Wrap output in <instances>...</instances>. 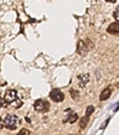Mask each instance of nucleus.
Instances as JSON below:
<instances>
[{"mask_svg": "<svg viewBox=\"0 0 119 135\" xmlns=\"http://www.w3.org/2000/svg\"><path fill=\"white\" fill-rule=\"evenodd\" d=\"M5 103L6 104H12V103H14L15 100H18L17 98V91L15 90H8V91H6V94H5Z\"/></svg>", "mask_w": 119, "mask_h": 135, "instance_id": "3", "label": "nucleus"}, {"mask_svg": "<svg viewBox=\"0 0 119 135\" xmlns=\"http://www.w3.org/2000/svg\"><path fill=\"white\" fill-rule=\"evenodd\" d=\"M33 108H35L36 111L38 112H46L49 109H50V107H49V103L46 102V100L44 99H38L35 102V104H33Z\"/></svg>", "mask_w": 119, "mask_h": 135, "instance_id": "2", "label": "nucleus"}, {"mask_svg": "<svg viewBox=\"0 0 119 135\" xmlns=\"http://www.w3.org/2000/svg\"><path fill=\"white\" fill-rule=\"evenodd\" d=\"M5 104H6V103H5V99H3V98H1V94H0V108H3Z\"/></svg>", "mask_w": 119, "mask_h": 135, "instance_id": "14", "label": "nucleus"}, {"mask_svg": "<svg viewBox=\"0 0 119 135\" xmlns=\"http://www.w3.org/2000/svg\"><path fill=\"white\" fill-rule=\"evenodd\" d=\"M113 16H114V18H116L117 21L119 22V7H118V8H117V10H116V12L113 13Z\"/></svg>", "mask_w": 119, "mask_h": 135, "instance_id": "13", "label": "nucleus"}, {"mask_svg": "<svg viewBox=\"0 0 119 135\" xmlns=\"http://www.w3.org/2000/svg\"><path fill=\"white\" fill-rule=\"evenodd\" d=\"M79 79H80V80H82L81 85H82V86H84V85L86 84L87 81H88V74H86V75H80V76H79Z\"/></svg>", "mask_w": 119, "mask_h": 135, "instance_id": "10", "label": "nucleus"}, {"mask_svg": "<svg viewBox=\"0 0 119 135\" xmlns=\"http://www.w3.org/2000/svg\"><path fill=\"white\" fill-rule=\"evenodd\" d=\"M19 123H20V120H19L15 115H7L6 118H5V121H4V126L10 130L17 129V127H18Z\"/></svg>", "mask_w": 119, "mask_h": 135, "instance_id": "1", "label": "nucleus"}, {"mask_svg": "<svg viewBox=\"0 0 119 135\" xmlns=\"http://www.w3.org/2000/svg\"><path fill=\"white\" fill-rule=\"evenodd\" d=\"M110 96H111V89H110V87H107V89H105L104 91L101 92V94H100V100L108 99Z\"/></svg>", "mask_w": 119, "mask_h": 135, "instance_id": "6", "label": "nucleus"}, {"mask_svg": "<svg viewBox=\"0 0 119 135\" xmlns=\"http://www.w3.org/2000/svg\"><path fill=\"white\" fill-rule=\"evenodd\" d=\"M18 135H30V132H29L28 129H22Z\"/></svg>", "mask_w": 119, "mask_h": 135, "instance_id": "12", "label": "nucleus"}, {"mask_svg": "<svg viewBox=\"0 0 119 135\" xmlns=\"http://www.w3.org/2000/svg\"><path fill=\"white\" fill-rule=\"evenodd\" d=\"M94 111V107H92V105H89L88 108H87V111H86V116H89V115L92 114V112Z\"/></svg>", "mask_w": 119, "mask_h": 135, "instance_id": "11", "label": "nucleus"}, {"mask_svg": "<svg viewBox=\"0 0 119 135\" xmlns=\"http://www.w3.org/2000/svg\"><path fill=\"white\" fill-rule=\"evenodd\" d=\"M4 127H5V126H4V121L0 118V129H3Z\"/></svg>", "mask_w": 119, "mask_h": 135, "instance_id": "16", "label": "nucleus"}, {"mask_svg": "<svg viewBox=\"0 0 119 135\" xmlns=\"http://www.w3.org/2000/svg\"><path fill=\"white\" fill-rule=\"evenodd\" d=\"M87 122H88V116H85V117L81 120V122H80V127H81V129H84V128L86 127Z\"/></svg>", "mask_w": 119, "mask_h": 135, "instance_id": "9", "label": "nucleus"}, {"mask_svg": "<svg viewBox=\"0 0 119 135\" xmlns=\"http://www.w3.org/2000/svg\"><path fill=\"white\" fill-rule=\"evenodd\" d=\"M106 1H108V3H114L116 0H106Z\"/></svg>", "mask_w": 119, "mask_h": 135, "instance_id": "17", "label": "nucleus"}, {"mask_svg": "<svg viewBox=\"0 0 119 135\" xmlns=\"http://www.w3.org/2000/svg\"><path fill=\"white\" fill-rule=\"evenodd\" d=\"M50 98L54 100V102H56V103H58V102H62V100L64 99V94L62 93L60 90H57V89H54V90H51V92H50Z\"/></svg>", "mask_w": 119, "mask_h": 135, "instance_id": "4", "label": "nucleus"}, {"mask_svg": "<svg viewBox=\"0 0 119 135\" xmlns=\"http://www.w3.org/2000/svg\"><path fill=\"white\" fill-rule=\"evenodd\" d=\"M70 93L73 94L71 97H73L74 99H76V98H77V92H75V91H74V90H71V91H70Z\"/></svg>", "mask_w": 119, "mask_h": 135, "instance_id": "15", "label": "nucleus"}, {"mask_svg": "<svg viewBox=\"0 0 119 135\" xmlns=\"http://www.w3.org/2000/svg\"><path fill=\"white\" fill-rule=\"evenodd\" d=\"M87 49H86V46H85V41H80L79 42V48H77V53L81 54V55H84V54H86Z\"/></svg>", "mask_w": 119, "mask_h": 135, "instance_id": "7", "label": "nucleus"}, {"mask_svg": "<svg viewBox=\"0 0 119 135\" xmlns=\"http://www.w3.org/2000/svg\"><path fill=\"white\" fill-rule=\"evenodd\" d=\"M107 32L111 35H118L119 33V23H112L107 28Z\"/></svg>", "mask_w": 119, "mask_h": 135, "instance_id": "5", "label": "nucleus"}, {"mask_svg": "<svg viewBox=\"0 0 119 135\" xmlns=\"http://www.w3.org/2000/svg\"><path fill=\"white\" fill-rule=\"evenodd\" d=\"M77 114H75V112H73V114L70 115V117H68L67 118V122H69V123H74V122H76V120H77Z\"/></svg>", "mask_w": 119, "mask_h": 135, "instance_id": "8", "label": "nucleus"}]
</instances>
